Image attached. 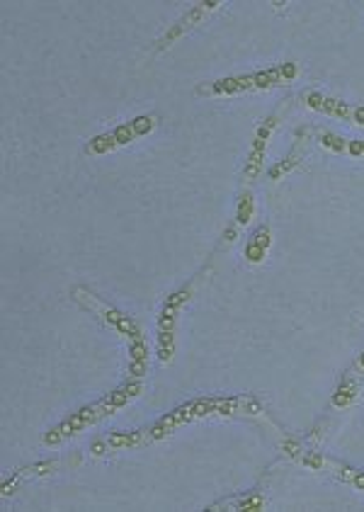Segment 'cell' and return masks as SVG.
Returning a JSON list of instances; mask_svg holds the SVG:
<instances>
[{
  "label": "cell",
  "mask_w": 364,
  "mask_h": 512,
  "mask_svg": "<svg viewBox=\"0 0 364 512\" xmlns=\"http://www.w3.org/2000/svg\"><path fill=\"white\" fill-rule=\"evenodd\" d=\"M348 151L352 155H364V141H350Z\"/></svg>",
  "instance_id": "8fae6325"
},
{
  "label": "cell",
  "mask_w": 364,
  "mask_h": 512,
  "mask_svg": "<svg viewBox=\"0 0 364 512\" xmlns=\"http://www.w3.org/2000/svg\"><path fill=\"white\" fill-rule=\"evenodd\" d=\"M277 125V116H270L256 134V144H253V154L248 158V178H256L260 168H263V155H265V146H267V139H270L272 129Z\"/></svg>",
  "instance_id": "ba28073f"
},
{
  "label": "cell",
  "mask_w": 364,
  "mask_h": 512,
  "mask_svg": "<svg viewBox=\"0 0 364 512\" xmlns=\"http://www.w3.org/2000/svg\"><path fill=\"white\" fill-rule=\"evenodd\" d=\"M217 5H219V3H200L197 8L190 10V13H187V15L182 17L180 23L171 24V30L165 32L163 37H161V39H158V42H155L154 51H163V49L171 47L173 42H178V39L182 37V34H185V32L190 30V27H192L194 23H200L201 17L207 15V10H214V8H217Z\"/></svg>",
  "instance_id": "8992f818"
},
{
  "label": "cell",
  "mask_w": 364,
  "mask_h": 512,
  "mask_svg": "<svg viewBox=\"0 0 364 512\" xmlns=\"http://www.w3.org/2000/svg\"><path fill=\"white\" fill-rule=\"evenodd\" d=\"M192 296V287L178 289L175 294L168 296V302L161 309L158 316V359L161 365H168L173 359V349H175V323H178V313L182 303Z\"/></svg>",
  "instance_id": "5b68a950"
},
{
  "label": "cell",
  "mask_w": 364,
  "mask_h": 512,
  "mask_svg": "<svg viewBox=\"0 0 364 512\" xmlns=\"http://www.w3.org/2000/svg\"><path fill=\"white\" fill-rule=\"evenodd\" d=\"M70 296H73L78 303H83L86 309L93 311L102 323L115 328L117 333L129 342V379H141V377L146 374L151 355H148L146 335H144L139 323H136L129 313H125V311L115 309V306L102 302L100 296H95L93 292H88L86 287H76L70 292Z\"/></svg>",
  "instance_id": "6da1fadb"
},
{
  "label": "cell",
  "mask_w": 364,
  "mask_h": 512,
  "mask_svg": "<svg viewBox=\"0 0 364 512\" xmlns=\"http://www.w3.org/2000/svg\"><path fill=\"white\" fill-rule=\"evenodd\" d=\"M267 248H270V231L263 228V231H257L256 236H253V241L246 246V257L253 260V263H260L265 253H267Z\"/></svg>",
  "instance_id": "9c48e42d"
},
{
  "label": "cell",
  "mask_w": 364,
  "mask_h": 512,
  "mask_svg": "<svg viewBox=\"0 0 364 512\" xmlns=\"http://www.w3.org/2000/svg\"><path fill=\"white\" fill-rule=\"evenodd\" d=\"M59 466H61V461H37V464L23 466V469H17V471H13V474H10L8 481H3V489H0V493H3V496H10V493H13V489H17L20 483L30 481V479H39V476L51 474V471H56Z\"/></svg>",
  "instance_id": "52a82bcc"
},
{
  "label": "cell",
  "mask_w": 364,
  "mask_h": 512,
  "mask_svg": "<svg viewBox=\"0 0 364 512\" xmlns=\"http://www.w3.org/2000/svg\"><path fill=\"white\" fill-rule=\"evenodd\" d=\"M296 76L294 63H282L277 69L260 70L253 76H236V78H224L217 80L211 86L200 88L201 95H233V93H246V90H263V88H272L285 83L289 78Z\"/></svg>",
  "instance_id": "277c9868"
},
{
  "label": "cell",
  "mask_w": 364,
  "mask_h": 512,
  "mask_svg": "<svg viewBox=\"0 0 364 512\" xmlns=\"http://www.w3.org/2000/svg\"><path fill=\"white\" fill-rule=\"evenodd\" d=\"M158 126V115H139L125 122V125H117L115 129L100 134V136H93V139L86 144V155H105L112 154V151H119V148L129 146L132 141L146 136Z\"/></svg>",
  "instance_id": "3957f363"
},
{
  "label": "cell",
  "mask_w": 364,
  "mask_h": 512,
  "mask_svg": "<svg viewBox=\"0 0 364 512\" xmlns=\"http://www.w3.org/2000/svg\"><path fill=\"white\" fill-rule=\"evenodd\" d=\"M139 394H141V379L125 381L122 386L115 388V391L107 394L105 398H100L98 404L83 405L80 411H76L73 415L61 420L56 427H51L47 435H44V444L56 447V444L66 442V440H70V437L78 435V433H83L88 427L98 425L100 420L109 418V415L115 411H119V408H125V405L129 404L132 398L139 396Z\"/></svg>",
  "instance_id": "7a4b0ae2"
},
{
  "label": "cell",
  "mask_w": 364,
  "mask_h": 512,
  "mask_svg": "<svg viewBox=\"0 0 364 512\" xmlns=\"http://www.w3.org/2000/svg\"><path fill=\"white\" fill-rule=\"evenodd\" d=\"M253 214V200L250 197H243L238 204V217H236V224H246L248 221V217Z\"/></svg>",
  "instance_id": "30bf717a"
},
{
  "label": "cell",
  "mask_w": 364,
  "mask_h": 512,
  "mask_svg": "<svg viewBox=\"0 0 364 512\" xmlns=\"http://www.w3.org/2000/svg\"><path fill=\"white\" fill-rule=\"evenodd\" d=\"M359 369H364V355H362V359H359Z\"/></svg>",
  "instance_id": "7c38bea8"
}]
</instances>
